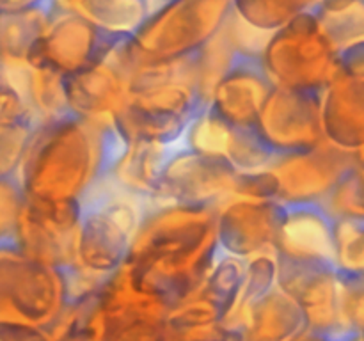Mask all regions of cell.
<instances>
[{
	"label": "cell",
	"mask_w": 364,
	"mask_h": 341,
	"mask_svg": "<svg viewBox=\"0 0 364 341\" xmlns=\"http://www.w3.org/2000/svg\"><path fill=\"white\" fill-rule=\"evenodd\" d=\"M0 341H55V337L50 329L0 323Z\"/></svg>",
	"instance_id": "obj_34"
},
{
	"label": "cell",
	"mask_w": 364,
	"mask_h": 341,
	"mask_svg": "<svg viewBox=\"0 0 364 341\" xmlns=\"http://www.w3.org/2000/svg\"><path fill=\"white\" fill-rule=\"evenodd\" d=\"M50 0H0V13H14V11L32 9L43 6Z\"/></svg>",
	"instance_id": "obj_36"
},
{
	"label": "cell",
	"mask_w": 364,
	"mask_h": 341,
	"mask_svg": "<svg viewBox=\"0 0 364 341\" xmlns=\"http://www.w3.org/2000/svg\"><path fill=\"white\" fill-rule=\"evenodd\" d=\"M25 201L27 197L18 176L0 178V245L16 244Z\"/></svg>",
	"instance_id": "obj_32"
},
{
	"label": "cell",
	"mask_w": 364,
	"mask_h": 341,
	"mask_svg": "<svg viewBox=\"0 0 364 341\" xmlns=\"http://www.w3.org/2000/svg\"><path fill=\"white\" fill-rule=\"evenodd\" d=\"M39 126L20 92L11 85V92L0 112V178L18 176L32 135Z\"/></svg>",
	"instance_id": "obj_25"
},
{
	"label": "cell",
	"mask_w": 364,
	"mask_h": 341,
	"mask_svg": "<svg viewBox=\"0 0 364 341\" xmlns=\"http://www.w3.org/2000/svg\"><path fill=\"white\" fill-rule=\"evenodd\" d=\"M315 2L316 0H231L235 16L265 34L279 31Z\"/></svg>",
	"instance_id": "obj_27"
},
{
	"label": "cell",
	"mask_w": 364,
	"mask_h": 341,
	"mask_svg": "<svg viewBox=\"0 0 364 341\" xmlns=\"http://www.w3.org/2000/svg\"><path fill=\"white\" fill-rule=\"evenodd\" d=\"M173 146L130 142L124 144L109 170V183L130 197L151 205L159 199L164 166Z\"/></svg>",
	"instance_id": "obj_20"
},
{
	"label": "cell",
	"mask_w": 364,
	"mask_h": 341,
	"mask_svg": "<svg viewBox=\"0 0 364 341\" xmlns=\"http://www.w3.org/2000/svg\"><path fill=\"white\" fill-rule=\"evenodd\" d=\"M55 9L70 11L110 34L132 38L151 13V0H53Z\"/></svg>",
	"instance_id": "obj_24"
},
{
	"label": "cell",
	"mask_w": 364,
	"mask_h": 341,
	"mask_svg": "<svg viewBox=\"0 0 364 341\" xmlns=\"http://www.w3.org/2000/svg\"><path fill=\"white\" fill-rule=\"evenodd\" d=\"M9 92H11V84L7 82L6 73H4V70L0 67V112L4 110V105H6Z\"/></svg>",
	"instance_id": "obj_38"
},
{
	"label": "cell",
	"mask_w": 364,
	"mask_h": 341,
	"mask_svg": "<svg viewBox=\"0 0 364 341\" xmlns=\"http://www.w3.org/2000/svg\"><path fill=\"white\" fill-rule=\"evenodd\" d=\"M128 99L114 117V130L130 142L176 146L196 116L208 103L199 92L192 59L171 64H128Z\"/></svg>",
	"instance_id": "obj_3"
},
{
	"label": "cell",
	"mask_w": 364,
	"mask_h": 341,
	"mask_svg": "<svg viewBox=\"0 0 364 341\" xmlns=\"http://www.w3.org/2000/svg\"><path fill=\"white\" fill-rule=\"evenodd\" d=\"M233 195L247 199H272L277 201V180L269 167L256 170H238Z\"/></svg>",
	"instance_id": "obj_33"
},
{
	"label": "cell",
	"mask_w": 364,
	"mask_h": 341,
	"mask_svg": "<svg viewBox=\"0 0 364 341\" xmlns=\"http://www.w3.org/2000/svg\"><path fill=\"white\" fill-rule=\"evenodd\" d=\"M123 148L114 126L73 114L41 123L18 174L25 197L39 205H82L107 180Z\"/></svg>",
	"instance_id": "obj_2"
},
{
	"label": "cell",
	"mask_w": 364,
	"mask_h": 341,
	"mask_svg": "<svg viewBox=\"0 0 364 341\" xmlns=\"http://www.w3.org/2000/svg\"><path fill=\"white\" fill-rule=\"evenodd\" d=\"M178 144L208 156H217L237 170L263 169L274 158L255 128H237L220 119L208 105L192 119Z\"/></svg>",
	"instance_id": "obj_17"
},
{
	"label": "cell",
	"mask_w": 364,
	"mask_h": 341,
	"mask_svg": "<svg viewBox=\"0 0 364 341\" xmlns=\"http://www.w3.org/2000/svg\"><path fill=\"white\" fill-rule=\"evenodd\" d=\"M237 176L226 160L176 144L164 166L156 202L219 206L233 195Z\"/></svg>",
	"instance_id": "obj_10"
},
{
	"label": "cell",
	"mask_w": 364,
	"mask_h": 341,
	"mask_svg": "<svg viewBox=\"0 0 364 341\" xmlns=\"http://www.w3.org/2000/svg\"><path fill=\"white\" fill-rule=\"evenodd\" d=\"M288 341H334V340L329 336H323V334L315 332V330L304 329L302 332H299L297 336H294L291 340H288Z\"/></svg>",
	"instance_id": "obj_37"
},
{
	"label": "cell",
	"mask_w": 364,
	"mask_h": 341,
	"mask_svg": "<svg viewBox=\"0 0 364 341\" xmlns=\"http://www.w3.org/2000/svg\"><path fill=\"white\" fill-rule=\"evenodd\" d=\"M82 205H39L25 201L16 244L46 265L71 269L77 258Z\"/></svg>",
	"instance_id": "obj_13"
},
{
	"label": "cell",
	"mask_w": 364,
	"mask_h": 341,
	"mask_svg": "<svg viewBox=\"0 0 364 341\" xmlns=\"http://www.w3.org/2000/svg\"><path fill=\"white\" fill-rule=\"evenodd\" d=\"M340 73L364 80V41L340 52Z\"/></svg>",
	"instance_id": "obj_35"
},
{
	"label": "cell",
	"mask_w": 364,
	"mask_h": 341,
	"mask_svg": "<svg viewBox=\"0 0 364 341\" xmlns=\"http://www.w3.org/2000/svg\"><path fill=\"white\" fill-rule=\"evenodd\" d=\"M71 301L66 269L0 245V323L52 329Z\"/></svg>",
	"instance_id": "obj_6"
},
{
	"label": "cell",
	"mask_w": 364,
	"mask_h": 341,
	"mask_svg": "<svg viewBox=\"0 0 364 341\" xmlns=\"http://www.w3.org/2000/svg\"><path fill=\"white\" fill-rule=\"evenodd\" d=\"M327 144L354 156L364 149V80L338 75L322 91Z\"/></svg>",
	"instance_id": "obj_19"
},
{
	"label": "cell",
	"mask_w": 364,
	"mask_h": 341,
	"mask_svg": "<svg viewBox=\"0 0 364 341\" xmlns=\"http://www.w3.org/2000/svg\"><path fill=\"white\" fill-rule=\"evenodd\" d=\"M259 60L274 87L322 92L340 75V50L311 7L270 34Z\"/></svg>",
	"instance_id": "obj_7"
},
{
	"label": "cell",
	"mask_w": 364,
	"mask_h": 341,
	"mask_svg": "<svg viewBox=\"0 0 364 341\" xmlns=\"http://www.w3.org/2000/svg\"><path fill=\"white\" fill-rule=\"evenodd\" d=\"M226 309L198 290L167 313V329L174 341H244V332L226 323Z\"/></svg>",
	"instance_id": "obj_21"
},
{
	"label": "cell",
	"mask_w": 364,
	"mask_h": 341,
	"mask_svg": "<svg viewBox=\"0 0 364 341\" xmlns=\"http://www.w3.org/2000/svg\"><path fill=\"white\" fill-rule=\"evenodd\" d=\"M50 330L55 341H98V291L71 298L66 311Z\"/></svg>",
	"instance_id": "obj_29"
},
{
	"label": "cell",
	"mask_w": 364,
	"mask_h": 341,
	"mask_svg": "<svg viewBox=\"0 0 364 341\" xmlns=\"http://www.w3.org/2000/svg\"><path fill=\"white\" fill-rule=\"evenodd\" d=\"M311 11L340 52L364 41V0H316Z\"/></svg>",
	"instance_id": "obj_26"
},
{
	"label": "cell",
	"mask_w": 364,
	"mask_h": 341,
	"mask_svg": "<svg viewBox=\"0 0 364 341\" xmlns=\"http://www.w3.org/2000/svg\"><path fill=\"white\" fill-rule=\"evenodd\" d=\"M53 0L14 13H0V67L28 64L31 53L53 16Z\"/></svg>",
	"instance_id": "obj_23"
},
{
	"label": "cell",
	"mask_w": 364,
	"mask_h": 341,
	"mask_svg": "<svg viewBox=\"0 0 364 341\" xmlns=\"http://www.w3.org/2000/svg\"><path fill=\"white\" fill-rule=\"evenodd\" d=\"M98 341H174L166 318L148 315H102Z\"/></svg>",
	"instance_id": "obj_28"
},
{
	"label": "cell",
	"mask_w": 364,
	"mask_h": 341,
	"mask_svg": "<svg viewBox=\"0 0 364 341\" xmlns=\"http://www.w3.org/2000/svg\"><path fill=\"white\" fill-rule=\"evenodd\" d=\"M220 254L217 206L151 202L142 213L127 263L173 308L198 291Z\"/></svg>",
	"instance_id": "obj_1"
},
{
	"label": "cell",
	"mask_w": 364,
	"mask_h": 341,
	"mask_svg": "<svg viewBox=\"0 0 364 341\" xmlns=\"http://www.w3.org/2000/svg\"><path fill=\"white\" fill-rule=\"evenodd\" d=\"M128 87V73L114 53L89 70L64 77L70 114L105 126H112L114 117L127 103Z\"/></svg>",
	"instance_id": "obj_18"
},
{
	"label": "cell",
	"mask_w": 364,
	"mask_h": 341,
	"mask_svg": "<svg viewBox=\"0 0 364 341\" xmlns=\"http://www.w3.org/2000/svg\"><path fill=\"white\" fill-rule=\"evenodd\" d=\"M283 205L231 195L217 206V238L224 254L244 261L274 252Z\"/></svg>",
	"instance_id": "obj_14"
},
{
	"label": "cell",
	"mask_w": 364,
	"mask_h": 341,
	"mask_svg": "<svg viewBox=\"0 0 364 341\" xmlns=\"http://www.w3.org/2000/svg\"><path fill=\"white\" fill-rule=\"evenodd\" d=\"M231 0H166L116 50L128 64H171L192 59L226 27Z\"/></svg>",
	"instance_id": "obj_4"
},
{
	"label": "cell",
	"mask_w": 364,
	"mask_h": 341,
	"mask_svg": "<svg viewBox=\"0 0 364 341\" xmlns=\"http://www.w3.org/2000/svg\"><path fill=\"white\" fill-rule=\"evenodd\" d=\"M276 286L301 309L306 329L333 340L347 334L340 315V276L336 265L277 259Z\"/></svg>",
	"instance_id": "obj_12"
},
{
	"label": "cell",
	"mask_w": 364,
	"mask_h": 341,
	"mask_svg": "<svg viewBox=\"0 0 364 341\" xmlns=\"http://www.w3.org/2000/svg\"><path fill=\"white\" fill-rule=\"evenodd\" d=\"M274 85L259 55L237 53L208 96V109L237 128H255Z\"/></svg>",
	"instance_id": "obj_15"
},
{
	"label": "cell",
	"mask_w": 364,
	"mask_h": 341,
	"mask_svg": "<svg viewBox=\"0 0 364 341\" xmlns=\"http://www.w3.org/2000/svg\"><path fill=\"white\" fill-rule=\"evenodd\" d=\"M255 131L274 156L318 148L326 142L322 92L274 87L259 112Z\"/></svg>",
	"instance_id": "obj_9"
},
{
	"label": "cell",
	"mask_w": 364,
	"mask_h": 341,
	"mask_svg": "<svg viewBox=\"0 0 364 341\" xmlns=\"http://www.w3.org/2000/svg\"><path fill=\"white\" fill-rule=\"evenodd\" d=\"M354 166V156L323 142L309 151L274 156L267 167L277 180L281 205H323Z\"/></svg>",
	"instance_id": "obj_11"
},
{
	"label": "cell",
	"mask_w": 364,
	"mask_h": 341,
	"mask_svg": "<svg viewBox=\"0 0 364 341\" xmlns=\"http://www.w3.org/2000/svg\"><path fill=\"white\" fill-rule=\"evenodd\" d=\"M242 327L245 341H288L306 322L297 304L276 286L244 309Z\"/></svg>",
	"instance_id": "obj_22"
},
{
	"label": "cell",
	"mask_w": 364,
	"mask_h": 341,
	"mask_svg": "<svg viewBox=\"0 0 364 341\" xmlns=\"http://www.w3.org/2000/svg\"><path fill=\"white\" fill-rule=\"evenodd\" d=\"M334 222L323 205H283L274 254L279 261L336 265Z\"/></svg>",
	"instance_id": "obj_16"
},
{
	"label": "cell",
	"mask_w": 364,
	"mask_h": 341,
	"mask_svg": "<svg viewBox=\"0 0 364 341\" xmlns=\"http://www.w3.org/2000/svg\"><path fill=\"white\" fill-rule=\"evenodd\" d=\"M162 2H166V0H151L153 7H155V6H159V4H162Z\"/></svg>",
	"instance_id": "obj_39"
},
{
	"label": "cell",
	"mask_w": 364,
	"mask_h": 341,
	"mask_svg": "<svg viewBox=\"0 0 364 341\" xmlns=\"http://www.w3.org/2000/svg\"><path fill=\"white\" fill-rule=\"evenodd\" d=\"M127 39L130 38L102 31L78 14L55 9L48 28L32 50L28 64L70 77L107 60Z\"/></svg>",
	"instance_id": "obj_8"
},
{
	"label": "cell",
	"mask_w": 364,
	"mask_h": 341,
	"mask_svg": "<svg viewBox=\"0 0 364 341\" xmlns=\"http://www.w3.org/2000/svg\"><path fill=\"white\" fill-rule=\"evenodd\" d=\"M146 202L130 197L105 180L82 202L77 258L71 272L102 286L127 263Z\"/></svg>",
	"instance_id": "obj_5"
},
{
	"label": "cell",
	"mask_w": 364,
	"mask_h": 341,
	"mask_svg": "<svg viewBox=\"0 0 364 341\" xmlns=\"http://www.w3.org/2000/svg\"><path fill=\"white\" fill-rule=\"evenodd\" d=\"M340 276V315L345 332L364 336V276L343 272Z\"/></svg>",
	"instance_id": "obj_31"
},
{
	"label": "cell",
	"mask_w": 364,
	"mask_h": 341,
	"mask_svg": "<svg viewBox=\"0 0 364 341\" xmlns=\"http://www.w3.org/2000/svg\"><path fill=\"white\" fill-rule=\"evenodd\" d=\"M336 265L343 272L364 276V220L334 219Z\"/></svg>",
	"instance_id": "obj_30"
}]
</instances>
